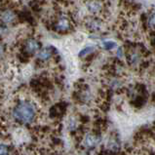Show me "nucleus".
Masks as SVG:
<instances>
[{
    "label": "nucleus",
    "mask_w": 155,
    "mask_h": 155,
    "mask_svg": "<svg viewBox=\"0 0 155 155\" xmlns=\"http://www.w3.org/2000/svg\"><path fill=\"white\" fill-rule=\"evenodd\" d=\"M13 116L17 121L28 124L33 121L35 117V107L29 101H21L13 110Z\"/></svg>",
    "instance_id": "nucleus-1"
},
{
    "label": "nucleus",
    "mask_w": 155,
    "mask_h": 155,
    "mask_svg": "<svg viewBox=\"0 0 155 155\" xmlns=\"http://www.w3.org/2000/svg\"><path fill=\"white\" fill-rule=\"evenodd\" d=\"M100 140H101V138L98 135L87 134L85 139H84V145H85V147H87V148L93 149L100 143Z\"/></svg>",
    "instance_id": "nucleus-2"
},
{
    "label": "nucleus",
    "mask_w": 155,
    "mask_h": 155,
    "mask_svg": "<svg viewBox=\"0 0 155 155\" xmlns=\"http://www.w3.org/2000/svg\"><path fill=\"white\" fill-rule=\"evenodd\" d=\"M88 11L92 14H98L103 11L104 5L101 0H89L86 4Z\"/></svg>",
    "instance_id": "nucleus-3"
},
{
    "label": "nucleus",
    "mask_w": 155,
    "mask_h": 155,
    "mask_svg": "<svg viewBox=\"0 0 155 155\" xmlns=\"http://www.w3.org/2000/svg\"><path fill=\"white\" fill-rule=\"evenodd\" d=\"M39 49H40V45L37 40L35 39H28L25 43V51L29 53V54H35Z\"/></svg>",
    "instance_id": "nucleus-4"
},
{
    "label": "nucleus",
    "mask_w": 155,
    "mask_h": 155,
    "mask_svg": "<svg viewBox=\"0 0 155 155\" xmlns=\"http://www.w3.org/2000/svg\"><path fill=\"white\" fill-rule=\"evenodd\" d=\"M86 25L88 29L91 31H99L101 28V21L100 19H97V18H92V19L88 20Z\"/></svg>",
    "instance_id": "nucleus-5"
},
{
    "label": "nucleus",
    "mask_w": 155,
    "mask_h": 155,
    "mask_svg": "<svg viewBox=\"0 0 155 155\" xmlns=\"http://www.w3.org/2000/svg\"><path fill=\"white\" fill-rule=\"evenodd\" d=\"M69 28H70V23L66 18H61L56 25V29L58 31H61V32L68 31Z\"/></svg>",
    "instance_id": "nucleus-6"
},
{
    "label": "nucleus",
    "mask_w": 155,
    "mask_h": 155,
    "mask_svg": "<svg viewBox=\"0 0 155 155\" xmlns=\"http://www.w3.org/2000/svg\"><path fill=\"white\" fill-rule=\"evenodd\" d=\"M14 19H15V14L11 10H6L1 14V20L3 23H5V24L12 23V21H14Z\"/></svg>",
    "instance_id": "nucleus-7"
},
{
    "label": "nucleus",
    "mask_w": 155,
    "mask_h": 155,
    "mask_svg": "<svg viewBox=\"0 0 155 155\" xmlns=\"http://www.w3.org/2000/svg\"><path fill=\"white\" fill-rule=\"evenodd\" d=\"M51 56H52V52H51L50 49H48V48H44V49H42L40 52H39V54H38V58L41 61L49 60L50 58H51Z\"/></svg>",
    "instance_id": "nucleus-8"
},
{
    "label": "nucleus",
    "mask_w": 155,
    "mask_h": 155,
    "mask_svg": "<svg viewBox=\"0 0 155 155\" xmlns=\"http://www.w3.org/2000/svg\"><path fill=\"white\" fill-rule=\"evenodd\" d=\"M139 61H140V57L137 52H131L130 54H128V61H129L131 64H138Z\"/></svg>",
    "instance_id": "nucleus-9"
},
{
    "label": "nucleus",
    "mask_w": 155,
    "mask_h": 155,
    "mask_svg": "<svg viewBox=\"0 0 155 155\" xmlns=\"http://www.w3.org/2000/svg\"><path fill=\"white\" fill-rule=\"evenodd\" d=\"M95 50V48L93 47V46H88V47H85V48H83V49L79 52V54L78 56L80 57V58H83V57H86L88 55H90L91 53H93Z\"/></svg>",
    "instance_id": "nucleus-10"
},
{
    "label": "nucleus",
    "mask_w": 155,
    "mask_h": 155,
    "mask_svg": "<svg viewBox=\"0 0 155 155\" xmlns=\"http://www.w3.org/2000/svg\"><path fill=\"white\" fill-rule=\"evenodd\" d=\"M147 25L148 28L155 31V11L152 12L151 14L148 16V19H147Z\"/></svg>",
    "instance_id": "nucleus-11"
},
{
    "label": "nucleus",
    "mask_w": 155,
    "mask_h": 155,
    "mask_svg": "<svg viewBox=\"0 0 155 155\" xmlns=\"http://www.w3.org/2000/svg\"><path fill=\"white\" fill-rule=\"evenodd\" d=\"M103 46L105 50H111L116 46V43L113 41H104V42H103Z\"/></svg>",
    "instance_id": "nucleus-12"
},
{
    "label": "nucleus",
    "mask_w": 155,
    "mask_h": 155,
    "mask_svg": "<svg viewBox=\"0 0 155 155\" xmlns=\"http://www.w3.org/2000/svg\"><path fill=\"white\" fill-rule=\"evenodd\" d=\"M8 154V147L4 144H0V155Z\"/></svg>",
    "instance_id": "nucleus-13"
},
{
    "label": "nucleus",
    "mask_w": 155,
    "mask_h": 155,
    "mask_svg": "<svg viewBox=\"0 0 155 155\" xmlns=\"http://www.w3.org/2000/svg\"><path fill=\"white\" fill-rule=\"evenodd\" d=\"M122 55H123V49H122V47H119L118 51H117V56L118 57H122Z\"/></svg>",
    "instance_id": "nucleus-14"
},
{
    "label": "nucleus",
    "mask_w": 155,
    "mask_h": 155,
    "mask_svg": "<svg viewBox=\"0 0 155 155\" xmlns=\"http://www.w3.org/2000/svg\"><path fill=\"white\" fill-rule=\"evenodd\" d=\"M152 46H153V47H155V37L152 39Z\"/></svg>",
    "instance_id": "nucleus-15"
},
{
    "label": "nucleus",
    "mask_w": 155,
    "mask_h": 155,
    "mask_svg": "<svg viewBox=\"0 0 155 155\" xmlns=\"http://www.w3.org/2000/svg\"><path fill=\"white\" fill-rule=\"evenodd\" d=\"M152 101H155V94H154L153 97H152Z\"/></svg>",
    "instance_id": "nucleus-16"
},
{
    "label": "nucleus",
    "mask_w": 155,
    "mask_h": 155,
    "mask_svg": "<svg viewBox=\"0 0 155 155\" xmlns=\"http://www.w3.org/2000/svg\"><path fill=\"white\" fill-rule=\"evenodd\" d=\"M154 124H155V122H154Z\"/></svg>",
    "instance_id": "nucleus-17"
}]
</instances>
